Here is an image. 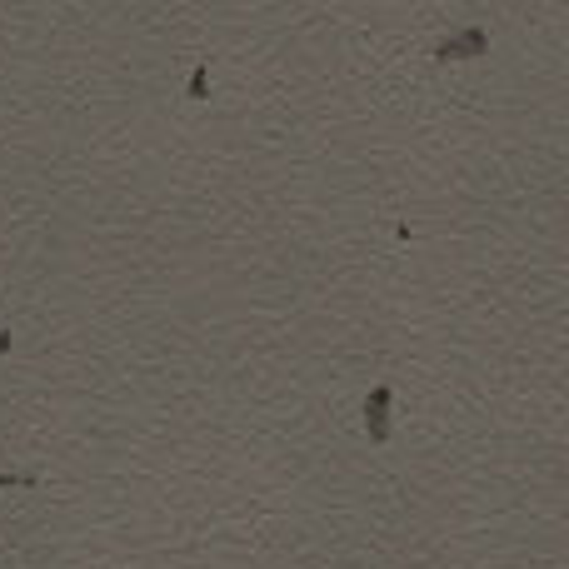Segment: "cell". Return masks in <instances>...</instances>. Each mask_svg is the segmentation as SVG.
I'll return each mask as SVG.
<instances>
[{"label": "cell", "mask_w": 569, "mask_h": 569, "mask_svg": "<svg viewBox=\"0 0 569 569\" xmlns=\"http://www.w3.org/2000/svg\"><path fill=\"white\" fill-rule=\"evenodd\" d=\"M484 50H490V36L474 26V30H465V36H455V40H440L435 60H480Z\"/></svg>", "instance_id": "obj_1"}, {"label": "cell", "mask_w": 569, "mask_h": 569, "mask_svg": "<svg viewBox=\"0 0 569 569\" xmlns=\"http://www.w3.org/2000/svg\"><path fill=\"white\" fill-rule=\"evenodd\" d=\"M365 429H370L375 445L389 440V385H375L370 399H365Z\"/></svg>", "instance_id": "obj_2"}, {"label": "cell", "mask_w": 569, "mask_h": 569, "mask_svg": "<svg viewBox=\"0 0 569 569\" xmlns=\"http://www.w3.org/2000/svg\"><path fill=\"white\" fill-rule=\"evenodd\" d=\"M205 80H210V70H200V76L190 80V95H195V100H200V95H205Z\"/></svg>", "instance_id": "obj_3"}, {"label": "cell", "mask_w": 569, "mask_h": 569, "mask_svg": "<svg viewBox=\"0 0 569 569\" xmlns=\"http://www.w3.org/2000/svg\"><path fill=\"white\" fill-rule=\"evenodd\" d=\"M10 350V330H0V355H5Z\"/></svg>", "instance_id": "obj_4"}]
</instances>
